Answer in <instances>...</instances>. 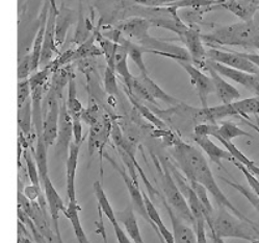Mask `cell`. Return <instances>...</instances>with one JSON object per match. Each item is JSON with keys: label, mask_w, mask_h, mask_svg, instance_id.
Returning a JSON list of instances; mask_svg holds the SVG:
<instances>
[{"label": "cell", "mask_w": 259, "mask_h": 243, "mask_svg": "<svg viewBox=\"0 0 259 243\" xmlns=\"http://www.w3.org/2000/svg\"><path fill=\"white\" fill-rule=\"evenodd\" d=\"M172 155L189 182H196L202 185L206 191L213 196L220 207L229 210L239 219L256 226L251 219L234 207V204H232L226 195L222 192L205 157L197 147L180 140H176L173 146Z\"/></svg>", "instance_id": "cell-1"}, {"label": "cell", "mask_w": 259, "mask_h": 243, "mask_svg": "<svg viewBox=\"0 0 259 243\" xmlns=\"http://www.w3.org/2000/svg\"><path fill=\"white\" fill-rule=\"evenodd\" d=\"M33 157L38 167V171L40 176V181L42 182L46 177H48V164H47V151L48 148L44 142L43 136L36 137L35 148L31 147Z\"/></svg>", "instance_id": "cell-31"}, {"label": "cell", "mask_w": 259, "mask_h": 243, "mask_svg": "<svg viewBox=\"0 0 259 243\" xmlns=\"http://www.w3.org/2000/svg\"><path fill=\"white\" fill-rule=\"evenodd\" d=\"M113 228H114V232H115L118 243H134V241L128 237V235L126 234V232L121 227V224L119 222L113 224Z\"/></svg>", "instance_id": "cell-43"}, {"label": "cell", "mask_w": 259, "mask_h": 243, "mask_svg": "<svg viewBox=\"0 0 259 243\" xmlns=\"http://www.w3.org/2000/svg\"><path fill=\"white\" fill-rule=\"evenodd\" d=\"M79 144L74 143L72 141L69 153L66 162V185H67V196L69 201H75L76 199V188H75V179H76V171L78 166V159H79V152H80Z\"/></svg>", "instance_id": "cell-18"}, {"label": "cell", "mask_w": 259, "mask_h": 243, "mask_svg": "<svg viewBox=\"0 0 259 243\" xmlns=\"http://www.w3.org/2000/svg\"><path fill=\"white\" fill-rule=\"evenodd\" d=\"M31 90L28 80L18 81V94H17V106L20 108L26 100L30 98Z\"/></svg>", "instance_id": "cell-39"}, {"label": "cell", "mask_w": 259, "mask_h": 243, "mask_svg": "<svg viewBox=\"0 0 259 243\" xmlns=\"http://www.w3.org/2000/svg\"><path fill=\"white\" fill-rule=\"evenodd\" d=\"M106 158L109 160V162L112 163V165L115 167V169L120 173L121 178L123 179L126 188L129 192V195H131V199L134 205V210L137 211L150 226L153 228V230L155 231V228L153 226V223L151 222L150 218L148 217L147 211H146V207H145V202H144V197H143V191L141 190L140 186H139V182L134 180L129 173L126 171V169L124 168H121L113 159H110L109 157L106 156Z\"/></svg>", "instance_id": "cell-13"}, {"label": "cell", "mask_w": 259, "mask_h": 243, "mask_svg": "<svg viewBox=\"0 0 259 243\" xmlns=\"http://www.w3.org/2000/svg\"><path fill=\"white\" fill-rule=\"evenodd\" d=\"M116 217L118 222L122 224L124 231H126V234L134 241V243H145L132 205H128L122 211L116 212Z\"/></svg>", "instance_id": "cell-23"}, {"label": "cell", "mask_w": 259, "mask_h": 243, "mask_svg": "<svg viewBox=\"0 0 259 243\" xmlns=\"http://www.w3.org/2000/svg\"><path fill=\"white\" fill-rule=\"evenodd\" d=\"M73 141V129H72V118L66 107V101L62 98L61 111H60V121H59V132L58 138L55 141V148L57 155L60 157H68L69 147Z\"/></svg>", "instance_id": "cell-14"}, {"label": "cell", "mask_w": 259, "mask_h": 243, "mask_svg": "<svg viewBox=\"0 0 259 243\" xmlns=\"http://www.w3.org/2000/svg\"><path fill=\"white\" fill-rule=\"evenodd\" d=\"M79 211H80V207L78 205L77 200H75V201H69L68 204L66 205V208L64 209L63 213L69 219L74 235H75L78 243H91L82 228V224L79 217Z\"/></svg>", "instance_id": "cell-25"}, {"label": "cell", "mask_w": 259, "mask_h": 243, "mask_svg": "<svg viewBox=\"0 0 259 243\" xmlns=\"http://www.w3.org/2000/svg\"><path fill=\"white\" fill-rule=\"evenodd\" d=\"M62 94L49 87L43 100V139L49 148L55 144L59 132Z\"/></svg>", "instance_id": "cell-6"}, {"label": "cell", "mask_w": 259, "mask_h": 243, "mask_svg": "<svg viewBox=\"0 0 259 243\" xmlns=\"http://www.w3.org/2000/svg\"><path fill=\"white\" fill-rule=\"evenodd\" d=\"M112 126L113 123L110 118L105 116H102L96 124L91 126L89 137V152L91 156L96 151H99L102 155L103 147L112 133Z\"/></svg>", "instance_id": "cell-15"}, {"label": "cell", "mask_w": 259, "mask_h": 243, "mask_svg": "<svg viewBox=\"0 0 259 243\" xmlns=\"http://www.w3.org/2000/svg\"><path fill=\"white\" fill-rule=\"evenodd\" d=\"M32 151L29 149L28 147H25L23 151V158L24 162L26 165V169H27V175L30 180V183L32 186L38 187V188H41V181H40V176L38 171V167H36V163L33 157Z\"/></svg>", "instance_id": "cell-33"}, {"label": "cell", "mask_w": 259, "mask_h": 243, "mask_svg": "<svg viewBox=\"0 0 259 243\" xmlns=\"http://www.w3.org/2000/svg\"><path fill=\"white\" fill-rule=\"evenodd\" d=\"M18 126H19L20 134H22L27 140H30L32 136L35 137L32 124V111L30 98L26 100L20 108H18Z\"/></svg>", "instance_id": "cell-29"}, {"label": "cell", "mask_w": 259, "mask_h": 243, "mask_svg": "<svg viewBox=\"0 0 259 243\" xmlns=\"http://www.w3.org/2000/svg\"><path fill=\"white\" fill-rule=\"evenodd\" d=\"M66 107L72 120L81 119L83 107L77 97V89L75 76L71 73L68 81V96L66 100Z\"/></svg>", "instance_id": "cell-28"}, {"label": "cell", "mask_w": 259, "mask_h": 243, "mask_svg": "<svg viewBox=\"0 0 259 243\" xmlns=\"http://www.w3.org/2000/svg\"><path fill=\"white\" fill-rule=\"evenodd\" d=\"M255 116V121H256V123L254 124V123H252L250 120H247V119H244V118H242V120L246 123V124H248L250 127H252L255 132H257L258 134H259V115H254Z\"/></svg>", "instance_id": "cell-45"}, {"label": "cell", "mask_w": 259, "mask_h": 243, "mask_svg": "<svg viewBox=\"0 0 259 243\" xmlns=\"http://www.w3.org/2000/svg\"><path fill=\"white\" fill-rule=\"evenodd\" d=\"M186 72L189 74L192 85L195 86L202 109L208 107V97L211 93H214V88L210 77L203 73L199 67L195 66L192 62L176 61Z\"/></svg>", "instance_id": "cell-10"}, {"label": "cell", "mask_w": 259, "mask_h": 243, "mask_svg": "<svg viewBox=\"0 0 259 243\" xmlns=\"http://www.w3.org/2000/svg\"><path fill=\"white\" fill-rule=\"evenodd\" d=\"M222 3H223V0H180V2L173 4L169 8L174 11L178 9H186V8L202 10L205 8H212L215 5L221 6Z\"/></svg>", "instance_id": "cell-34"}, {"label": "cell", "mask_w": 259, "mask_h": 243, "mask_svg": "<svg viewBox=\"0 0 259 243\" xmlns=\"http://www.w3.org/2000/svg\"><path fill=\"white\" fill-rule=\"evenodd\" d=\"M117 43L123 45L126 48L127 53H128V58H131L134 61V63L138 66V68L141 71V74H148V71H147V68H146V65L144 62V58H143V55L145 53L144 47H142L138 43H135L132 40L123 38V37L118 38Z\"/></svg>", "instance_id": "cell-30"}, {"label": "cell", "mask_w": 259, "mask_h": 243, "mask_svg": "<svg viewBox=\"0 0 259 243\" xmlns=\"http://www.w3.org/2000/svg\"><path fill=\"white\" fill-rule=\"evenodd\" d=\"M204 69L209 72V77L214 88V93L222 103H230L240 98L239 91L234 86L229 84L223 77L220 76L214 69H212L206 63Z\"/></svg>", "instance_id": "cell-17"}, {"label": "cell", "mask_w": 259, "mask_h": 243, "mask_svg": "<svg viewBox=\"0 0 259 243\" xmlns=\"http://www.w3.org/2000/svg\"><path fill=\"white\" fill-rule=\"evenodd\" d=\"M59 11L54 0H49V10L47 14L46 27L43 40L40 66L43 68L54 61V57L60 53L57 45V23Z\"/></svg>", "instance_id": "cell-8"}, {"label": "cell", "mask_w": 259, "mask_h": 243, "mask_svg": "<svg viewBox=\"0 0 259 243\" xmlns=\"http://www.w3.org/2000/svg\"><path fill=\"white\" fill-rule=\"evenodd\" d=\"M49 10V2L45 4L41 17H40V24L38 31H36L35 38L33 41L32 50L29 53L30 54V63H31V70L32 73L36 72L40 67V60H41V53H42V47H43V40H44V33H45V27H46V20H47V14Z\"/></svg>", "instance_id": "cell-24"}, {"label": "cell", "mask_w": 259, "mask_h": 243, "mask_svg": "<svg viewBox=\"0 0 259 243\" xmlns=\"http://www.w3.org/2000/svg\"><path fill=\"white\" fill-rule=\"evenodd\" d=\"M207 59L224 66L244 71L251 74H259V68L253 63L243 57L242 53L232 50H221L218 48H210L206 51Z\"/></svg>", "instance_id": "cell-9"}, {"label": "cell", "mask_w": 259, "mask_h": 243, "mask_svg": "<svg viewBox=\"0 0 259 243\" xmlns=\"http://www.w3.org/2000/svg\"><path fill=\"white\" fill-rule=\"evenodd\" d=\"M152 26V23L143 18H135V19L127 20L124 23L118 26L120 33H123L125 37L136 40L137 43L142 42L147 37H149V28Z\"/></svg>", "instance_id": "cell-22"}, {"label": "cell", "mask_w": 259, "mask_h": 243, "mask_svg": "<svg viewBox=\"0 0 259 243\" xmlns=\"http://www.w3.org/2000/svg\"><path fill=\"white\" fill-rule=\"evenodd\" d=\"M104 88L109 95L116 96L118 94V84L116 72L113 68L107 66L104 73Z\"/></svg>", "instance_id": "cell-38"}, {"label": "cell", "mask_w": 259, "mask_h": 243, "mask_svg": "<svg viewBox=\"0 0 259 243\" xmlns=\"http://www.w3.org/2000/svg\"><path fill=\"white\" fill-rule=\"evenodd\" d=\"M205 63L207 65H209L212 69H214L220 74V76H222L223 78H226V79H229V80L233 81L234 83L242 85L246 89H248L249 91L252 92L254 83L256 80V74H251V73H247V72L240 71V70H236V69L222 65V64H219L217 62L210 61L208 59L206 60Z\"/></svg>", "instance_id": "cell-19"}, {"label": "cell", "mask_w": 259, "mask_h": 243, "mask_svg": "<svg viewBox=\"0 0 259 243\" xmlns=\"http://www.w3.org/2000/svg\"><path fill=\"white\" fill-rule=\"evenodd\" d=\"M154 162L156 164L158 172L161 177L160 178L161 188L163 190V193H164L163 197L165 198L166 202H168L171 209L180 218H182L184 221L189 222L193 227H195V219L190 210L187 199L183 196V194L179 189V187L177 186L171 173L168 163H165V161L161 159L157 161L155 158H154Z\"/></svg>", "instance_id": "cell-4"}, {"label": "cell", "mask_w": 259, "mask_h": 243, "mask_svg": "<svg viewBox=\"0 0 259 243\" xmlns=\"http://www.w3.org/2000/svg\"><path fill=\"white\" fill-rule=\"evenodd\" d=\"M137 5L150 7V8H161V7H170L180 0H133Z\"/></svg>", "instance_id": "cell-42"}, {"label": "cell", "mask_w": 259, "mask_h": 243, "mask_svg": "<svg viewBox=\"0 0 259 243\" xmlns=\"http://www.w3.org/2000/svg\"><path fill=\"white\" fill-rule=\"evenodd\" d=\"M220 7L228 10L244 22H252L259 10V0H223Z\"/></svg>", "instance_id": "cell-20"}, {"label": "cell", "mask_w": 259, "mask_h": 243, "mask_svg": "<svg viewBox=\"0 0 259 243\" xmlns=\"http://www.w3.org/2000/svg\"><path fill=\"white\" fill-rule=\"evenodd\" d=\"M209 230L211 232V237L221 239L235 238L250 242L259 239V233L256 230V226L239 219L223 207H220L215 215L213 213Z\"/></svg>", "instance_id": "cell-3"}, {"label": "cell", "mask_w": 259, "mask_h": 243, "mask_svg": "<svg viewBox=\"0 0 259 243\" xmlns=\"http://www.w3.org/2000/svg\"><path fill=\"white\" fill-rule=\"evenodd\" d=\"M161 202L163 203L165 210L168 211V214L172 223V234L174 237L175 243H197V236L194 229L190 228L186 224L184 220L180 218L166 202L163 196H160Z\"/></svg>", "instance_id": "cell-16"}, {"label": "cell", "mask_w": 259, "mask_h": 243, "mask_svg": "<svg viewBox=\"0 0 259 243\" xmlns=\"http://www.w3.org/2000/svg\"><path fill=\"white\" fill-rule=\"evenodd\" d=\"M32 74L31 63H30V54H27L20 62L18 66V81L28 80Z\"/></svg>", "instance_id": "cell-41"}, {"label": "cell", "mask_w": 259, "mask_h": 243, "mask_svg": "<svg viewBox=\"0 0 259 243\" xmlns=\"http://www.w3.org/2000/svg\"><path fill=\"white\" fill-rule=\"evenodd\" d=\"M49 243H52V242H49Z\"/></svg>", "instance_id": "cell-48"}, {"label": "cell", "mask_w": 259, "mask_h": 243, "mask_svg": "<svg viewBox=\"0 0 259 243\" xmlns=\"http://www.w3.org/2000/svg\"><path fill=\"white\" fill-rule=\"evenodd\" d=\"M194 141L198 144V146L202 151L207 155L209 160L217 164L220 168H223L224 169V165L222 163L223 160H227L233 163L234 159L227 149L218 146L209 137L194 136Z\"/></svg>", "instance_id": "cell-21"}, {"label": "cell", "mask_w": 259, "mask_h": 243, "mask_svg": "<svg viewBox=\"0 0 259 243\" xmlns=\"http://www.w3.org/2000/svg\"><path fill=\"white\" fill-rule=\"evenodd\" d=\"M243 57L253 63L257 68H259V53H251V52H240Z\"/></svg>", "instance_id": "cell-44"}, {"label": "cell", "mask_w": 259, "mask_h": 243, "mask_svg": "<svg viewBox=\"0 0 259 243\" xmlns=\"http://www.w3.org/2000/svg\"><path fill=\"white\" fill-rule=\"evenodd\" d=\"M220 178H221L222 181L225 182L229 186H231L233 189H235L236 191H238L243 196H245L249 200V202L257 210V212L259 213V197L253 191H251L250 189L246 188L245 186L240 185V184H238L236 182H233V181H231L229 179H226L224 177H220Z\"/></svg>", "instance_id": "cell-35"}, {"label": "cell", "mask_w": 259, "mask_h": 243, "mask_svg": "<svg viewBox=\"0 0 259 243\" xmlns=\"http://www.w3.org/2000/svg\"><path fill=\"white\" fill-rule=\"evenodd\" d=\"M128 53L126 48L121 45L116 43V47L114 50V55H113V68L115 72H117L119 76L124 80L126 87L128 88L129 85H131L134 77L132 76L131 71H129L128 68Z\"/></svg>", "instance_id": "cell-26"}, {"label": "cell", "mask_w": 259, "mask_h": 243, "mask_svg": "<svg viewBox=\"0 0 259 243\" xmlns=\"http://www.w3.org/2000/svg\"><path fill=\"white\" fill-rule=\"evenodd\" d=\"M179 37L184 45H186V49L190 54L193 64L197 67L201 66L202 68H204L205 62L207 60V50L204 48V45H203L202 34L199 32V30L186 26V28L182 30Z\"/></svg>", "instance_id": "cell-12"}, {"label": "cell", "mask_w": 259, "mask_h": 243, "mask_svg": "<svg viewBox=\"0 0 259 243\" xmlns=\"http://www.w3.org/2000/svg\"><path fill=\"white\" fill-rule=\"evenodd\" d=\"M127 90L132 95L153 105H157V100L169 106H178L180 103L177 98L163 91L153 80L149 78L148 74H141L138 78L134 77Z\"/></svg>", "instance_id": "cell-7"}, {"label": "cell", "mask_w": 259, "mask_h": 243, "mask_svg": "<svg viewBox=\"0 0 259 243\" xmlns=\"http://www.w3.org/2000/svg\"><path fill=\"white\" fill-rule=\"evenodd\" d=\"M93 189H94L96 199L98 201L99 209L102 211V213L106 216L108 221L112 223V226H113V224L118 222L117 217H116V212L114 211L112 204H110V202H109V199H108L107 195L105 194V191L103 189L102 184L99 181L95 182L94 185H93Z\"/></svg>", "instance_id": "cell-32"}, {"label": "cell", "mask_w": 259, "mask_h": 243, "mask_svg": "<svg viewBox=\"0 0 259 243\" xmlns=\"http://www.w3.org/2000/svg\"><path fill=\"white\" fill-rule=\"evenodd\" d=\"M250 115H259V97L257 96L198 110V116L211 123L230 116H239L250 120Z\"/></svg>", "instance_id": "cell-5"}, {"label": "cell", "mask_w": 259, "mask_h": 243, "mask_svg": "<svg viewBox=\"0 0 259 243\" xmlns=\"http://www.w3.org/2000/svg\"><path fill=\"white\" fill-rule=\"evenodd\" d=\"M18 243H32V242L27 237L19 235V238H18Z\"/></svg>", "instance_id": "cell-47"}, {"label": "cell", "mask_w": 259, "mask_h": 243, "mask_svg": "<svg viewBox=\"0 0 259 243\" xmlns=\"http://www.w3.org/2000/svg\"><path fill=\"white\" fill-rule=\"evenodd\" d=\"M247 169L251 172V173H253L255 177H257V178H259V166L257 165V164H255V162L251 165V166H249Z\"/></svg>", "instance_id": "cell-46"}, {"label": "cell", "mask_w": 259, "mask_h": 243, "mask_svg": "<svg viewBox=\"0 0 259 243\" xmlns=\"http://www.w3.org/2000/svg\"><path fill=\"white\" fill-rule=\"evenodd\" d=\"M233 164L238 168V169L243 172V175L245 176L249 186L251 187V189L253 190V192L259 197V179L257 177H255L253 173H251L247 168L242 165L240 163L236 162V161H233Z\"/></svg>", "instance_id": "cell-40"}, {"label": "cell", "mask_w": 259, "mask_h": 243, "mask_svg": "<svg viewBox=\"0 0 259 243\" xmlns=\"http://www.w3.org/2000/svg\"><path fill=\"white\" fill-rule=\"evenodd\" d=\"M41 186H43L44 189V196L46 200V204L49 208V214L51 217V222L54 229L55 236L58 238L59 243H63L62 237H61V231H60V212H63L66 208V204L64 200L62 199L61 195L55 189L53 186L49 176L46 177L42 182Z\"/></svg>", "instance_id": "cell-11"}, {"label": "cell", "mask_w": 259, "mask_h": 243, "mask_svg": "<svg viewBox=\"0 0 259 243\" xmlns=\"http://www.w3.org/2000/svg\"><path fill=\"white\" fill-rule=\"evenodd\" d=\"M129 98H131V100H132V102L134 103V106L137 108V110L140 112V113H141L146 119H148L150 122H152V123H153L155 126H157L158 128H164V123H163L161 120H159L155 115H153L149 109L146 108V107L143 106L142 103H140L138 100H136L135 96L132 95L131 93H129Z\"/></svg>", "instance_id": "cell-36"}, {"label": "cell", "mask_w": 259, "mask_h": 243, "mask_svg": "<svg viewBox=\"0 0 259 243\" xmlns=\"http://www.w3.org/2000/svg\"><path fill=\"white\" fill-rule=\"evenodd\" d=\"M259 40V29L252 22H238L221 26L209 33L202 34V41L212 48L218 46L255 47Z\"/></svg>", "instance_id": "cell-2"}, {"label": "cell", "mask_w": 259, "mask_h": 243, "mask_svg": "<svg viewBox=\"0 0 259 243\" xmlns=\"http://www.w3.org/2000/svg\"><path fill=\"white\" fill-rule=\"evenodd\" d=\"M210 136L214 137L215 139H223L228 142H232L233 139L238 137H251L249 133L245 132L244 129L230 121H225L221 125L213 124Z\"/></svg>", "instance_id": "cell-27"}, {"label": "cell", "mask_w": 259, "mask_h": 243, "mask_svg": "<svg viewBox=\"0 0 259 243\" xmlns=\"http://www.w3.org/2000/svg\"><path fill=\"white\" fill-rule=\"evenodd\" d=\"M101 117L102 116L100 114L99 108L95 102H91L87 109H83L81 114V120H83L90 126L96 124L101 119Z\"/></svg>", "instance_id": "cell-37"}]
</instances>
